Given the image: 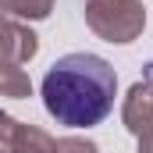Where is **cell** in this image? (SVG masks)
<instances>
[{
	"label": "cell",
	"instance_id": "cell-6",
	"mask_svg": "<svg viewBox=\"0 0 153 153\" xmlns=\"http://www.w3.org/2000/svg\"><path fill=\"white\" fill-rule=\"evenodd\" d=\"M0 96H7V100H29L32 96V78L22 64L0 61Z\"/></svg>",
	"mask_w": 153,
	"mask_h": 153
},
{
	"label": "cell",
	"instance_id": "cell-10",
	"mask_svg": "<svg viewBox=\"0 0 153 153\" xmlns=\"http://www.w3.org/2000/svg\"><path fill=\"white\" fill-rule=\"evenodd\" d=\"M139 153H153V132H150V135H143V139H139Z\"/></svg>",
	"mask_w": 153,
	"mask_h": 153
},
{
	"label": "cell",
	"instance_id": "cell-2",
	"mask_svg": "<svg viewBox=\"0 0 153 153\" xmlns=\"http://www.w3.org/2000/svg\"><path fill=\"white\" fill-rule=\"evenodd\" d=\"M85 25L103 43H132L146 29L143 0H85Z\"/></svg>",
	"mask_w": 153,
	"mask_h": 153
},
{
	"label": "cell",
	"instance_id": "cell-9",
	"mask_svg": "<svg viewBox=\"0 0 153 153\" xmlns=\"http://www.w3.org/2000/svg\"><path fill=\"white\" fill-rule=\"evenodd\" d=\"M14 125H18L14 117L7 114V111H0V146H7V143H11V132H14Z\"/></svg>",
	"mask_w": 153,
	"mask_h": 153
},
{
	"label": "cell",
	"instance_id": "cell-8",
	"mask_svg": "<svg viewBox=\"0 0 153 153\" xmlns=\"http://www.w3.org/2000/svg\"><path fill=\"white\" fill-rule=\"evenodd\" d=\"M53 153H100L93 139H78V135H64L53 143Z\"/></svg>",
	"mask_w": 153,
	"mask_h": 153
},
{
	"label": "cell",
	"instance_id": "cell-5",
	"mask_svg": "<svg viewBox=\"0 0 153 153\" xmlns=\"http://www.w3.org/2000/svg\"><path fill=\"white\" fill-rule=\"evenodd\" d=\"M53 135L50 132H43L39 125H14V132H11V143H7V150L11 153H53Z\"/></svg>",
	"mask_w": 153,
	"mask_h": 153
},
{
	"label": "cell",
	"instance_id": "cell-7",
	"mask_svg": "<svg viewBox=\"0 0 153 153\" xmlns=\"http://www.w3.org/2000/svg\"><path fill=\"white\" fill-rule=\"evenodd\" d=\"M0 11L25 18V22H43V18H50L53 0H0Z\"/></svg>",
	"mask_w": 153,
	"mask_h": 153
},
{
	"label": "cell",
	"instance_id": "cell-11",
	"mask_svg": "<svg viewBox=\"0 0 153 153\" xmlns=\"http://www.w3.org/2000/svg\"><path fill=\"white\" fill-rule=\"evenodd\" d=\"M0 153H11V150H7V146H0Z\"/></svg>",
	"mask_w": 153,
	"mask_h": 153
},
{
	"label": "cell",
	"instance_id": "cell-4",
	"mask_svg": "<svg viewBox=\"0 0 153 153\" xmlns=\"http://www.w3.org/2000/svg\"><path fill=\"white\" fill-rule=\"evenodd\" d=\"M121 121H125V128H128L135 139H143V135L153 132V85L146 78H139V82L128 89V96H125V103H121Z\"/></svg>",
	"mask_w": 153,
	"mask_h": 153
},
{
	"label": "cell",
	"instance_id": "cell-1",
	"mask_svg": "<svg viewBox=\"0 0 153 153\" xmlns=\"http://www.w3.org/2000/svg\"><path fill=\"white\" fill-rule=\"evenodd\" d=\"M117 75L96 53H64L43 75V103L64 128H93L114 111Z\"/></svg>",
	"mask_w": 153,
	"mask_h": 153
},
{
	"label": "cell",
	"instance_id": "cell-3",
	"mask_svg": "<svg viewBox=\"0 0 153 153\" xmlns=\"http://www.w3.org/2000/svg\"><path fill=\"white\" fill-rule=\"evenodd\" d=\"M39 53V36L18 18L0 14V61L7 64H25Z\"/></svg>",
	"mask_w": 153,
	"mask_h": 153
}]
</instances>
